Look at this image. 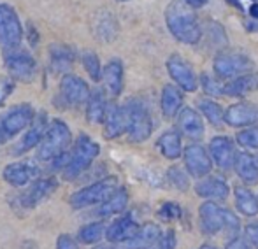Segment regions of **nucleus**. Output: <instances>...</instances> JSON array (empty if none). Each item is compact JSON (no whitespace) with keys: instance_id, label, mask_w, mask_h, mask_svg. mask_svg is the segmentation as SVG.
I'll return each mask as SVG.
<instances>
[{"instance_id":"bb28decb","label":"nucleus","mask_w":258,"mask_h":249,"mask_svg":"<svg viewBox=\"0 0 258 249\" xmlns=\"http://www.w3.org/2000/svg\"><path fill=\"white\" fill-rule=\"evenodd\" d=\"M105 113H107V102L102 90H95L88 99V107H86V120L93 125L104 123Z\"/></svg>"},{"instance_id":"1a4fd4ad","label":"nucleus","mask_w":258,"mask_h":249,"mask_svg":"<svg viewBox=\"0 0 258 249\" xmlns=\"http://www.w3.org/2000/svg\"><path fill=\"white\" fill-rule=\"evenodd\" d=\"M4 62H6V68L14 79L23 82H30L37 75V63H35L34 56L27 51H21V49H6V56H4Z\"/></svg>"},{"instance_id":"c756f323","label":"nucleus","mask_w":258,"mask_h":249,"mask_svg":"<svg viewBox=\"0 0 258 249\" xmlns=\"http://www.w3.org/2000/svg\"><path fill=\"white\" fill-rule=\"evenodd\" d=\"M235 205L244 216H256L258 214V198L251 190L246 186H235Z\"/></svg>"},{"instance_id":"37998d69","label":"nucleus","mask_w":258,"mask_h":249,"mask_svg":"<svg viewBox=\"0 0 258 249\" xmlns=\"http://www.w3.org/2000/svg\"><path fill=\"white\" fill-rule=\"evenodd\" d=\"M225 249H251V246H249L248 240L242 239V237H234L232 240H228Z\"/></svg>"},{"instance_id":"473e14b6","label":"nucleus","mask_w":258,"mask_h":249,"mask_svg":"<svg viewBox=\"0 0 258 249\" xmlns=\"http://www.w3.org/2000/svg\"><path fill=\"white\" fill-rule=\"evenodd\" d=\"M72 60H74V55H72V51L69 48H65V46L51 48V67L56 72L69 70L72 65Z\"/></svg>"},{"instance_id":"de8ad7c7","label":"nucleus","mask_w":258,"mask_h":249,"mask_svg":"<svg viewBox=\"0 0 258 249\" xmlns=\"http://www.w3.org/2000/svg\"><path fill=\"white\" fill-rule=\"evenodd\" d=\"M201 249H216L214 246H211V244H204V246H202Z\"/></svg>"},{"instance_id":"2f4dec72","label":"nucleus","mask_w":258,"mask_h":249,"mask_svg":"<svg viewBox=\"0 0 258 249\" xmlns=\"http://www.w3.org/2000/svg\"><path fill=\"white\" fill-rule=\"evenodd\" d=\"M199 109H201V113L207 118V121L211 125L220 126L221 123H225V109L214 100H199Z\"/></svg>"},{"instance_id":"f257e3e1","label":"nucleus","mask_w":258,"mask_h":249,"mask_svg":"<svg viewBox=\"0 0 258 249\" xmlns=\"http://www.w3.org/2000/svg\"><path fill=\"white\" fill-rule=\"evenodd\" d=\"M165 21L169 32L183 44H197L202 37L201 23L186 2L174 0L165 9Z\"/></svg>"},{"instance_id":"7c9ffc66","label":"nucleus","mask_w":258,"mask_h":249,"mask_svg":"<svg viewBox=\"0 0 258 249\" xmlns=\"http://www.w3.org/2000/svg\"><path fill=\"white\" fill-rule=\"evenodd\" d=\"M126 204H128V193H126L125 188H119V190H116L114 193H112L111 197H109L107 200L100 205L99 214L100 216L118 214V212H121L123 209L126 207Z\"/></svg>"},{"instance_id":"72a5a7b5","label":"nucleus","mask_w":258,"mask_h":249,"mask_svg":"<svg viewBox=\"0 0 258 249\" xmlns=\"http://www.w3.org/2000/svg\"><path fill=\"white\" fill-rule=\"evenodd\" d=\"M104 233H105V228L102 223H90V225H85L83 228H79L78 239H79V242H83V244H95L102 239Z\"/></svg>"},{"instance_id":"09e8293b","label":"nucleus","mask_w":258,"mask_h":249,"mask_svg":"<svg viewBox=\"0 0 258 249\" xmlns=\"http://www.w3.org/2000/svg\"><path fill=\"white\" fill-rule=\"evenodd\" d=\"M95 249H112V246H99V247H95Z\"/></svg>"},{"instance_id":"39448f33","label":"nucleus","mask_w":258,"mask_h":249,"mask_svg":"<svg viewBox=\"0 0 258 249\" xmlns=\"http://www.w3.org/2000/svg\"><path fill=\"white\" fill-rule=\"evenodd\" d=\"M213 68L218 79L232 81V79L248 74L253 68V62L244 53L223 51L216 55V58H214V62H213Z\"/></svg>"},{"instance_id":"423d86ee","label":"nucleus","mask_w":258,"mask_h":249,"mask_svg":"<svg viewBox=\"0 0 258 249\" xmlns=\"http://www.w3.org/2000/svg\"><path fill=\"white\" fill-rule=\"evenodd\" d=\"M116 190H118V179L116 178L102 179V181L93 183V185L76 191L71 197V205L74 209H83V207H88V205L104 204Z\"/></svg>"},{"instance_id":"20e7f679","label":"nucleus","mask_w":258,"mask_h":249,"mask_svg":"<svg viewBox=\"0 0 258 249\" xmlns=\"http://www.w3.org/2000/svg\"><path fill=\"white\" fill-rule=\"evenodd\" d=\"M99 144L95 140H92L88 135H81L74 144V149H72L69 161L65 165L63 176L67 179H76L83 171L92 165V161L99 156Z\"/></svg>"},{"instance_id":"cd10ccee","label":"nucleus","mask_w":258,"mask_h":249,"mask_svg":"<svg viewBox=\"0 0 258 249\" xmlns=\"http://www.w3.org/2000/svg\"><path fill=\"white\" fill-rule=\"evenodd\" d=\"M104 81L112 95H119L123 90V65L119 60H111L102 70Z\"/></svg>"},{"instance_id":"a211bd4d","label":"nucleus","mask_w":258,"mask_h":249,"mask_svg":"<svg viewBox=\"0 0 258 249\" xmlns=\"http://www.w3.org/2000/svg\"><path fill=\"white\" fill-rule=\"evenodd\" d=\"M177 125L183 135L191 140H201L204 137V121L201 120V114L191 107H183L177 114Z\"/></svg>"},{"instance_id":"79ce46f5","label":"nucleus","mask_w":258,"mask_h":249,"mask_svg":"<svg viewBox=\"0 0 258 249\" xmlns=\"http://www.w3.org/2000/svg\"><path fill=\"white\" fill-rule=\"evenodd\" d=\"M56 249H78V244L71 235H60L56 240Z\"/></svg>"},{"instance_id":"dca6fc26","label":"nucleus","mask_w":258,"mask_h":249,"mask_svg":"<svg viewBox=\"0 0 258 249\" xmlns=\"http://www.w3.org/2000/svg\"><path fill=\"white\" fill-rule=\"evenodd\" d=\"M225 123L230 126H246L258 123V106L253 102H237L225 109Z\"/></svg>"},{"instance_id":"c03bdc74","label":"nucleus","mask_w":258,"mask_h":249,"mask_svg":"<svg viewBox=\"0 0 258 249\" xmlns=\"http://www.w3.org/2000/svg\"><path fill=\"white\" fill-rule=\"evenodd\" d=\"M11 92V86L9 85H2L0 86V106L4 104V100H6V97H7V93Z\"/></svg>"},{"instance_id":"c85d7f7f","label":"nucleus","mask_w":258,"mask_h":249,"mask_svg":"<svg viewBox=\"0 0 258 249\" xmlns=\"http://www.w3.org/2000/svg\"><path fill=\"white\" fill-rule=\"evenodd\" d=\"M158 147L162 154L169 160H177L183 154V146H181V137L176 130H169V132L162 133L158 139Z\"/></svg>"},{"instance_id":"393cba45","label":"nucleus","mask_w":258,"mask_h":249,"mask_svg":"<svg viewBox=\"0 0 258 249\" xmlns=\"http://www.w3.org/2000/svg\"><path fill=\"white\" fill-rule=\"evenodd\" d=\"M162 114L165 118H174L183 109V92L174 85H165L162 90V99H160Z\"/></svg>"},{"instance_id":"6ab92c4d","label":"nucleus","mask_w":258,"mask_h":249,"mask_svg":"<svg viewBox=\"0 0 258 249\" xmlns=\"http://www.w3.org/2000/svg\"><path fill=\"white\" fill-rule=\"evenodd\" d=\"M56 181L54 179H41V181L34 183L23 195L20 197V204L25 209H32L37 204H41L42 200L49 197L54 190H56Z\"/></svg>"},{"instance_id":"a19ab883","label":"nucleus","mask_w":258,"mask_h":249,"mask_svg":"<svg viewBox=\"0 0 258 249\" xmlns=\"http://www.w3.org/2000/svg\"><path fill=\"white\" fill-rule=\"evenodd\" d=\"M244 235H246V240H248L253 247L258 249V223H249L244 228Z\"/></svg>"},{"instance_id":"0eeeda50","label":"nucleus","mask_w":258,"mask_h":249,"mask_svg":"<svg viewBox=\"0 0 258 249\" xmlns=\"http://www.w3.org/2000/svg\"><path fill=\"white\" fill-rule=\"evenodd\" d=\"M126 114H128V133L130 140L134 142H143V140L150 139L151 132H153V121L144 107L141 100H130L126 104Z\"/></svg>"},{"instance_id":"f8f14e48","label":"nucleus","mask_w":258,"mask_h":249,"mask_svg":"<svg viewBox=\"0 0 258 249\" xmlns=\"http://www.w3.org/2000/svg\"><path fill=\"white\" fill-rule=\"evenodd\" d=\"M167 70L169 75L177 82V86L184 90V92H195L199 88V79L195 75L194 68L190 63H186L179 55H170L167 60Z\"/></svg>"},{"instance_id":"58836bf2","label":"nucleus","mask_w":258,"mask_h":249,"mask_svg":"<svg viewBox=\"0 0 258 249\" xmlns=\"http://www.w3.org/2000/svg\"><path fill=\"white\" fill-rule=\"evenodd\" d=\"M150 249H176V233H174V230H167Z\"/></svg>"},{"instance_id":"f3484780","label":"nucleus","mask_w":258,"mask_h":249,"mask_svg":"<svg viewBox=\"0 0 258 249\" xmlns=\"http://www.w3.org/2000/svg\"><path fill=\"white\" fill-rule=\"evenodd\" d=\"M160 237H162V232H160L158 225L146 223V225L141 226L139 232L132 239L116 244V246H112V249H150Z\"/></svg>"},{"instance_id":"6e6552de","label":"nucleus","mask_w":258,"mask_h":249,"mask_svg":"<svg viewBox=\"0 0 258 249\" xmlns=\"http://www.w3.org/2000/svg\"><path fill=\"white\" fill-rule=\"evenodd\" d=\"M34 109L28 104H21V106L13 107L9 113L4 114L0 118V144L6 142L11 137L18 135L25 128H28L34 123Z\"/></svg>"},{"instance_id":"b1692460","label":"nucleus","mask_w":258,"mask_h":249,"mask_svg":"<svg viewBox=\"0 0 258 249\" xmlns=\"http://www.w3.org/2000/svg\"><path fill=\"white\" fill-rule=\"evenodd\" d=\"M258 90V72H248V74L235 77L223 85V95L228 97H242Z\"/></svg>"},{"instance_id":"ea45409f","label":"nucleus","mask_w":258,"mask_h":249,"mask_svg":"<svg viewBox=\"0 0 258 249\" xmlns=\"http://www.w3.org/2000/svg\"><path fill=\"white\" fill-rule=\"evenodd\" d=\"M160 216H162L163 219H174V218H179L181 216V207L177 204H172V202H169V204H163V207L160 209Z\"/></svg>"},{"instance_id":"2eb2a0df","label":"nucleus","mask_w":258,"mask_h":249,"mask_svg":"<svg viewBox=\"0 0 258 249\" xmlns=\"http://www.w3.org/2000/svg\"><path fill=\"white\" fill-rule=\"evenodd\" d=\"M126 130H128L126 107H121L118 104H109L104 118V135L107 139H116V137L123 135Z\"/></svg>"},{"instance_id":"c9c22d12","label":"nucleus","mask_w":258,"mask_h":249,"mask_svg":"<svg viewBox=\"0 0 258 249\" xmlns=\"http://www.w3.org/2000/svg\"><path fill=\"white\" fill-rule=\"evenodd\" d=\"M237 142L242 147H248V149H258V126L244 128L242 132H239Z\"/></svg>"},{"instance_id":"4468645a","label":"nucleus","mask_w":258,"mask_h":249,"mask_svg":"<svg viewBox=\"0 0 258 249\" xmlns=\"http://www.w3.org/2000/svg\"><path fill=\"white\" fill-rule=\"evenodd\" d=\"M90 88L81 77L78 75H63L60 82V97L71 106H79L83 102H88L90 99Z\"/></svg>"},{"instance_id":"9d476101","label":"nucleus","mask_w":258,"mask_h":249,"mask_svg":"<svg viewBox=\"0 0 258 249\" xmlns=\"http://www.w3.org/2000/svg\"><path fill=\"white\" fill-rule=\"evenodd\" d=\"M23 39V27L16 11L7 4H0V44L6 49H14Z\"/></svg>"},{"instance_id":"49530a36","label":"nucleus","mask_w":258,"mask_h":249,"mask_svg":"<svg viewBox=\"0 0 258 249\" xmlns=\"http://www.w3.org/2000/svg\"><path fill=\"white\" fill-rule=\"evenodd\" d=\"M251 16L258 18V4H253V6H251Z\"/></svg>"},{"instance_id":"f704fd0d","label":"nucleus","mask_w":258,"mask_h":249,"mask_svg":"<svg viewBox=\"0 0 258 249\" xmlns=\"http://www.w3.org/2000/svg\"><path fill=\"white\" fill-rule=\"evenodd\" d=\"M83 65H85L90 77H92L93 81H99L100 75H102V67H100L99 56L92 51H86L85 55H83Z\"/></svg>"},{"instance_id":"f03ea898","label":"nucleus","mask_w":258,"mask_h":249,"mask_svg":"<svg viewBox=\"0 0 258 249\" xmlns=\"http://www.w3.org/2000/svg\"><path fill=\"white\" fill-rule=\"evenodd\" d=\"M199 216H201V226L207 235H214L220 230H225L228 235H234L241 228L239 218L228 209H223L216 204V202H206L199 209Z\"/></svg>"},{"instance_id":"7ed1b4c3","label":"nucleus","mask_w":258,"mask_h":249,"mask_svg":"<svg viewBox=\"0 0 258 249\" xmlns=\"http://www.w3.org/2000/svg\"><path fill=\"white\" fill-rule=\"evenodd\" d=\"M72 140L71 130L69 126L63 123L61 120H54L49 128L46 130L44 139L39 144V160L42 161H49V160H56V158L63 156L65 149L69 147Z\"/></svg>"},{"instance_id":"412c9836","label":"nucleus","mask_w":258,"mask_h":249,"mask_svg":"<svg viewBox=\"0 0 258 249\" xmlns=\"http://www.w3.org/2000/svg\"><path fill=\"white\" fill-rule=\"evenodd\" d=\"M39 174L37 167L30 161H20V163H11L4 169V179L11 186H25Z\"/></svg>"},{"instance_id":"aec40b11","label":"nucleus","mask_w":258,"mask_h":249,"mask_svg":"<svg viewBox=\"0 0 258 249\" xmlns=\"http://www.w3.org/2000/svg\"><path fill=\"white\" fill-rule=\"evenodd\" d=\"M139 228L141 226L137 225V221L132 216H123V218L116 219L114 223L109 225V228L105 230V237L111 244H119L132 239L139 232Z\"/></svg>"},{"instance_id":"5701e85b","label":"nucleus","mask_w":258,"mask_h":249,"mask_svg":"<svg viewBox=\"0 0 258 249\" xmlns=\"http://www.w3.org/2000/svg\"><path fill=\"white\" fill-rule=\"evenodd\" d=\"M195 193L201 198H209L211 202L225 200L230 193L228 185L220 178H202L195 185Z\"/></svg>"},{"instance_id":"a878e982","label":"nucleus","mask_w":258,"mask_h":249,"mask_svg":"<svg viewBox=\"0 0 258 249\" xmlns=\"http://www.w3.org/2000/svg\"><path fill=\"white\" fill-rule=\"evenodd\" d=\"M234 169L242 183H246V185H256L258 183V163L249 153H237Z\"/></svg>"},{"instance_id":"8fccbe9b","label":"nucleus","mask_w":258,"mask_h":249,"mask_svg":"<svg viewBox=\"0 0 258 249\" xmlns=\"http://www.w3.org/2000/svg\"><path fill=\"white\" fill-rule=\"evenodd\" d=\"M121 2H125V0H121Z\"/></svg>"},{"instance_id":"9b49d317","label":"nucleus","mask_w":258,"mask_h":249,"mask_svg":"<svg viewBox=\"0 0 258 249\" xmlns=\"http://www.w3.org/2000/svg\"><path fill=\"white\" fill-rule=\"evenodd\" d=\"M184 158V167L190 172V176L197 179H202L213 171V160L211 154L206 151V147H202L201 144H191L183 151Z\"/></svg>"},{"instance_id":"a18cd8bd","label":"nucleus","mask_w":258,"mask_h":249,"mask_svg":"<svg viewBox=\"0 0 258 249\" xmlns=\"http://www.w3.org/2000/svg\"><path fill=\"white\" fill-rule=\"evenodd\" d=\"M190 7H202L207 4V0H184Z\"/></svg>"},{"instance_id":"e433bc0d","label":"nucleus","mask_w":258,"mask_h":249,"mask_svg":"<svg viewBox=\"0 0 258 249\" xmlns=\"http://www.w3.org/2000/svg\"><path fill=\"white\" fill-rule=\"evenodd\" d=\"M167 178H169L170 185H172L174 188H177V190H186L188 188V178L186 174H184L183 169L179 167H172L169 169V172H167Z\"/></svg>"},{"instance_id":"4be33fe9","label":"nucleus","mask_w":258,"mask_h":249,"mask_svg":"<svg viewBox=\"0 0 258 249\" xmlns=\"http://www.w3.org/2000/svg\"><path fill=\"white\" fill-rule=\"evenodd\" d=\"M44 133H46V114L41 113L37 116V120L28 126V132L25 133L23 139L16 144V147H14V154L27 153V151H30L32 147H35L37 144H41V140L44 139Z\"/></svg>"},{"instance_id":"4c0bfd02","label":"nucleus","mask_w":258,"mask_h":249,"mask_svg":"<svg viewBox=\"0 0 258 249\" xmlns=\"http://www.w3.org/2000/svg\"><path fill=\"white\" fill-rule=\"evenodd\" d=\"M201 85H202V88H204V92L207 93V95H211V97L223 95V85L218 82L214 77H211L209 74H202Z\"/></svg>"},{"instance_id":"ddd939ff","label":"nucleus","mask_w":258,"mask_h":249,"mask_svg":"<svg viewBox=\"0 0 258 249\" xmlns=\"http://www.w3.org/2000/svg\"><path fill=\"white\" fill-rule=\"evenodd\" d=\"M209 153L211 158L216 161V165L223 171H230L235 165V158H237V151H235L234 140L228 137L218 135L211 140L209 144Z\"/></svg>"}]
</instances>
